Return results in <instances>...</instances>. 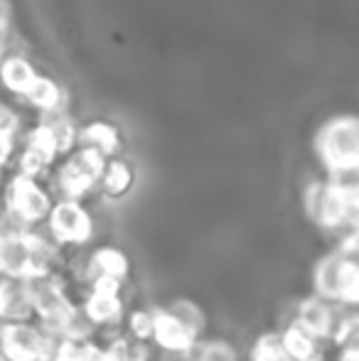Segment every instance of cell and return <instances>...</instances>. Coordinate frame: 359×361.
<instances>
[{
	"label": "cell",
	"instance_id": "1",
	"mask_svg": "<svg viewBox=\"0 0 359 361\" xmlns=\"http://www.w3.org/2000/svg\"><path fill=\"white\" fill-rule=\"evenodd\" d=\"M303 209L305 216L320 231L335 233L337 238L357 231L359 216V187L357 177L345 180H312L303 190Z\"/></svg>",
	"mask_w": 359,
	"mask_h": 361
},
{
	"label": "cell",
	"instance_id": "2",
	"mask_svg": "<svg viewBox=\"0 0 359 361\" xmlns=\"http://www.w3.org/2000/svg\"><path fill=\"white\" fill-rule=\"evenodd\" d=\"M312 295L332 305L357 307L359 302V263L357 231L337 238L335 248L317 258L312 268Z\"/></svg>",
	"mask_w": 359,
	"mask_h": 361
},
{
	"label": "cell",
	"instance_id": "3",
	"mask_svg": "<svg viewBox=\"0 0 359 361\" xmlns=\"http://www.w3.org/2000/svg\"><path fill=\"white\" fill-rule=\"evenodd\" d=\"M315 152L325 177L345 180L359 170V123L355 116H335L325 121L315 135Z\"/></svg>",
	"mask_w": 359,
	"mask_h": 361
},
{
	"label": "cell",
	"instance_id": "4",
	"mask_svg": "<svg viewBox=\"0 0 359 361\" xmlns=\"http://www.w3.org/2000/svg\"><path fill=\"white\" fill-rule=\"evenodd\" d=\"M106 157L91 147H74L62 162L52 167L47 175V187L54 200H77L84 202L91 192L99 190L101 175H104Z\"/></svg>",
	"mask_w": 359,
	"mask_h": 361
},
{
	"label": "cell",
	"instance_id": "5",
	"mask_svg": "<svg viewBox=\"0 0 359 361\" xmlns=\"http://www.w3.org/2000/svg\"><path fill=\"white\" fill-rule=\"evenodd\" d=\"M52 204L54 197L42 180L20 175V172H10L5 177L0 207H3L5 216L13 219L20 228L28 231V228L42 226Z\"/></svg>",
	"mask_w": 359,
	"mask_h": 361
},
{
	"label": "cell",
	"instance_id": "6",
	"mask_svg": "<svg viewBox=\"0 0 359 361\" xmlns=\"http://www.w3.org/2000/svg\"><path fill=\"white\" fill-rule=\"evenodd\" d=\"M42 226L47 236L64 251L87 248L96 233V221L89 207L77 200H54Z\"/></svg>",
	"mask_w": 359,
	"mask_h": 361
},
{
	"label": "cell",
	"instance_id": "7",
	"mask_svg": "<svg viewBox=\"0 0 359 361\" xmlns=\"http://www.w3.org/2000/svg\"><path fill=\"white\" fill-rule=\"evenodd\" d=\"M57 339L35 319L0 324V357L5 361H49Z\"/></svg>",
	"mask_w": 359,
	"mask_h": 361
},
{
	"label": "cell",
	"instance_id": "8",
	"mask_svg": "<svg viewBox=\"0 0 359 361\" xmlns=\"http://www.w3.org/2000/svg\"><path fill=\"white\" fill-rule=\"evenodd\" d=\"M59 160V150L54 138L44 126L35 123L32 128L23 130L18 138V152H15V172L37 180H47L52 167Z\"/></svg>",
	"mask_w": 359,
	"mask_h": 361
},
{
	"label": "cell",
	"instance_id": "9",
	"mask_svg": "<svg viewBox=\"0 0 359 361\" xmlns=\"http://www.w3.org/2000/svg\"><path fill=\"white\" fill-rule=\"evenodd\" d=\"M293 322L300 324V327L305 329V332H310L312 337L330 344L332 332H335V324H337V305L327 302V300H322L310 293L293 305Z\"/></svg>",
	"mask_w": 359,
	"mask_h": 361
},
{
	"label": "cell",
	"instance_id": "10",
	"mask_svg": "<svg viewBox=\"0 0 359 361\" xmlns=\"http://www.w3.org/2000/svg\"><path fill=\"white\" fill-rule=\"evenodd\" d=\"M281 334V342L286 354L291 357V361H327L332 347L322 339L312 337L310 332L300 327L296 322H286L278 329Z\"/></svg>",
	"mask_w": 359,
	"mask_h": 361
},
{
	"label": "cell",
	"instance_id": "11",
	"mask_svg": "<svg viewBox=\"0 0 359 361\" xmlns=\"http://www.w3.org/2000/svg\"><path fill=\"white\" fill-rule=\"evenodd\" d=\"M87 266H89V286L96 278H111V281L128 283L130 261H128V253L118 246H111V243L96 246L94 251H89ZM84 293H87V290H84Z\"/></svg>",
	"mask_w": 359,
	"mask_h": 361
},
{
	"label": "cell",
	"instance_id": "12",
	"mask_svg": "<svg viewBox=\"0 0 359 361\" xmlns=\"http://www.w3.org/2000/svg\"><path fill=\"white\" fill-rule=\"evenodd\" d=\"M35 319L25 278L0 276V324Z\"/></svg>",
	"mask_w": 359,
	"mask_h": 361
},
{
	"label": "cell",
	"instance_id": "13",
	"mask_svg": "<svg viewBox=\"0 0 359 361\" xmlns=\"http://www.w3.org/2000/svg\"><path fill=\"white\" fill-rule=\"evenodd\" d=\"M39 72L35 69V64L28 59V54L23 52H5L0 57V86L10 94L23 99L30 91V86L35 84V79Z\"/></svg>",
	"mask_w": 359,
	"mask_h": 361
},
{
	"label": "cell",
	"instance_id": "14",
	"mask_svg": "<svg viewBox=\"0 0 359 361\" xmlns=\"http://www.w3.org/2000/svg\"><path fill=\"white\" fill-rule=\"evenodd\" d=\"M150 344H153L158 352H178L187 354L195 347V339L170 317L168 312H163L160 305H155L153 314V334H150Z\"/></svg>",
	"mask_w": 359,
	"mask_h": 361
},
{
	"label": "cell",
	"instance_id": "15",
	"mask_svg": "<svg viewBox=\"0 0 359 361\" xmlns=\"http://www.w3.org/2000/svg\"><path fill=\"white\" fill-rule=\"evenodd\" d=\"M77 145L91 147L106 160L118 157L121 147H123V135H121L118 126L109 123V121H91L77 130Z\"/></svg>",
	"mask_w": 359,
	"mask_h": 361
},
{
	"label": "cell",
	"instance_id": "16",
	"mask_svg": "<svg viewBox=\"0 0 359 361\" xmlns=\"http://www.w3.org/2000/svg\"><path fill=\"white\" fill-rule=\"evenodd\" d=\"M28 231L0 238V276H8V278L30 276V271H32V253H30Z\"/></svg>",
	"mask_w": 359,
	"mask_h": 361
},
{
	"label": "cell",
	"instance_id": "17",
	"mask_svg": "<svg viewBox=\"0 0 359 361\" xmlns=\"http://www.w3.org/2000/svg\"><path fill=\"white\" fill-rule=\"evenodd\" d=\"M99 344H101V352H104L106 361H153L155 359L153 344L130 337L123 329L99 339Z\"/></svg>",
	"mask_w": 359,
	"mask_h": 361
},
{
	"label": "cell",
	"instance_id": "18",
	"mask_svg": "<svg viewBox=\"0 0 359 361\" xmlns=\"http://www.w3.org/2000/svg\"><path fill=\"white\" fill-rule=\"evenodd\" d=\"M135 185V170L128 160L123 157H111L106 160V167H104V175H101V182H99V190L101 197L106 200L116 202V200H123Z\"/></svg>",
	"mask_w": 359,
	"mask_h": 361
},
{
	"label": "cell",
	"instance_id": "19",
	"mask_svg": "<svg viewBox=\"0 0 359 361\" xmlns=\"http://www.w3.org/2000/svg\"><path fill=\"white\" fill-rule=\"evenodd\" d=\"M163 312H168L175 322L190 334L195 342H200L207 332V312L200 302H195L192 298H175L170 302L160 305Z\"/></svg>",
	"mask_w": 359,
	"mask_h": 361
},
{
	"label": "cell",
	"instance_id": "20",
	"mask_svg": "<svg viewBox=\"0 0 359 361\" xmlns=\"http://www.w3.org/2000/svg\"><path fill=\"white\" fill-rule=\"evenodd\" d=\"M23 101L28 106H32L37 114H49V111H62L67 104V94L64 89L49 76L39 74L35 79V84L30 86V91L23 96Z\"/></svg>",
	"mask_w": 359,
	"mask_h": 361
},
{
	"label": "cell",
	"instance_id": "21",
	"mask_svg": "<svg viewBox=\"0 0 359 361\" xmlns=\"http://www.w3.org/2000/svg\"><path fill=\"white\" fill-rule=\"evenodd\" d=\"M39 126L49 130V135L54 138L57 143V150H59V157L69 155V152L77 147V126H74L72 116L67 114V109L62 111H49V114H39L37 118Z\"/></svg>",
	"mask_w": 359,
	"mask_h": 361
},
{
	"label": "cell",
	"instance_id": "22",
	"mask_svg": "<svg viewBox=\"0 0 359 361\" xmlns=\"http://www.w3.org/2000/svg\"><path fill=\"white\" fill-rule=\"evenodd\" d=\"M190 361H241L239 349L224 337H202L190 349Z\"/></svg>",
	"mask_w": 359,
	"mask_h": 361
},
{
	"label": "cell",
	"instance_id": "23",
	"mask_svg": "<svg viewBox=\"0 0 359 361\" xmlns=\"http://www.w3.org/2000/svg\"><path fill=\"white\" fill-rule=\"evenodd\" d=\"M249 361H291L286 349H283L278 329L264 332L254 339V344L249 349Z\"/></svg>",
	"mask_w": 359,
	"mask_h": 361
},
{
	"label": "cell",
	"instance_id": "24",
	"mask_svg": "<svg viewBox=\"0 0 359 361\" xmlns=\"http://www.w3.org/2000/svg\"><path fill=\"white\" fill-rule=\"evenodd\" d=\"M101 344L96 339L91 342H77V339H57L49 361H91Z\"/></svg>",
	"mask_w": 359,
	"mask_h": 361
},
{
	"label": "cell",
	"instance_id": "25",
	"mask_svg": "<svg viewBox=\"0 0 359 361\" xmlns=\"http://www.w3.org/2000/svg\"><path fill=\"white\" fill-rule=\"evenodd\" d=\"M153 314H155V305L153 307H135L130 312H126L123 317V332L130 334L135 339H143L150 342V334H153Z\"/></svg>",
	"mask_w": 359,
	"mask_h": 361
},
{
	"label": "cell",
	"instance_id": "26",
	"mask_svg": "<svg viewBox=\"0 0 359 361\" xmlns=\"http://www.w3.org/2000/svg\"><path fill=\"white\" fill-rule=\"evenodd\" d=\"M0 135H8V138L23 135V118H20L18 111L10 109L3 101H0Z\"/></svg>",
	"mask_w": 359,
	"mask_h": 361
},
{
	"label": "cell",
	"instance_id": "27",
	"mask_svg": "<svg viewBox=\"0 0 359 361\" xmlns=\"http://www.w3.org/2000/svg\"><path fill=\"white\" fill-rule=\"evenodd\" d=\"M15 152H18V138L0 135V182H5V172L15 162Z\"/></svg>",
	"mask_w": 359,
	"mask_h": 361
},
{
	"label": "cell",
	"instance_id": "28",
	"mask_svg": "<svg viewBox=\"0 0 359 361\" xmlns=\"http://www.w3.org/2000/svg\"><path fill=\"white\" fill-rule=\"evenodd\" d=\"M10 52V15L5 3L0 0V57Z\"/></svg>",
	"mask_w": 359,
	"mask_h": 361
},
{
	"label": "cell",
	"instance_id": "29",
	"mask_svg": "<svg viewBox=\"0 0 359 361\" xmlns=\"http://www.w3.org/2000/svg\"><path fill=\"white\" fill-rule=\"evenodd\" d=\"M332 361H359V347L335 349V359H332Z\"/></svg>",
	"mask_w": 359,
	"mask_h": 361
},
{
	"label": "cell",
	"instance_id": "30",
	"mask_svg": "<svg viewBox=\"0 0 359 361\" xmlns=\"http://www.w3.org/2000/svg\"><path fill=\"white\" fill-rule=\"evenodd\" d=\"M0 231H3V209H0Z\"/></svg>",
	"mask_w": 359,
	"mask_h": 361
}]
</instances>
